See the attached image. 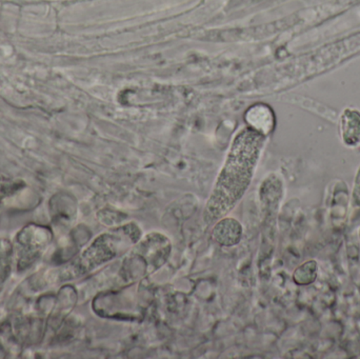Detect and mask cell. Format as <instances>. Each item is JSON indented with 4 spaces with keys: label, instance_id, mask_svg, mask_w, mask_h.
I'll return each instance as SVG.
<instances>
[{
    "label": "cell",
    "instance_id": "3",
    "mask_svg": "<svg viewBox=\"0 0 360 359\" xmlns=\"http://www.w3.org/2000/svg\"><path fill=\"white\" fill-rule=\"evenodd\" d=\"M212 238L219 246L233 247L239 244L243 237V227L234 218H224L214 223Z\"/></svg>",
    "mask_w": 360,
    "mask_h": 359
},
{
    "label": "cell",
    "instance_id": "6",
    "mask_svg": "<svg viewBox=\"0 0 360 359\" xmlns=\"http://www.w3.org/2000/svg\"><path fill=\"white\" fill-rule=\"evenodd\" d=\"M315 275H316V265L313 261H309L297 269L294 274V280L300 285L310 284L315 280Z\"/></svg>",
    "mask_w": 360,
    "mask_h": 359
},
{
    "label": "cell",
    "instance_id": "4",
    "mask_svg": "<svg viewBox=\"0 0 360 359\" xmlns=\"http://www.w3.org/2000/svg\"><path fill=\"white\" fill-rule=\"evenodd\" d=\"M248 126L264 135H269L274 129V113L269 105L257 103L245 112Z\"/></svg>",
    "mask_w": 360,
    "mask_h": 359
},
{
    "label": "cell",
    "instance_id": "2",
    "mask_svg": "<svg viewBox=\"0 0 360 359\" xmlns=\"http://www.w3.org/2000/svg\"><path fill=\"white\" fill-rule=\"evenodd\" d=\"M139 228H131L130 231L126 234L133 233L137 231ZM120 229L115 230L112 233L103 234L101 237L95 240L92 246L89 247L79 259V271H90L94 267L101 263H107L110 259H114L118 254V249L120 247H126L128 244L124 236L118 234Z\"/></svg>",
    "mask_w": 360,
    "mask_h": 359
},
{
    "label": "cell",
    "instance_id": "5",
    "mask_svg": "<svg viewBox=\"0 0 360 359\" xmlns=\"http://www.w3.org/2000/svg\"><path fill=\"white\" fill-rule=\"evenodd\" d=\"M342 135L344 143L355 147L360 141V113L356 110H346L342 116Z\"/></svg>",
    "mask_w": 360,
    "mask_h": 359
},
{
    "label": "cell",
    "instance_id": "1",
    "mask_svg": "<svg viewBox=\"0 0 360 359\" xmlns=\"http://www.w3.org/2000/svg\"><path fill=\"white\" fill-rule=\"evenodd\" d=\"M266 137L249 126L236 133L205 204L203 211L205 225H214L226 217L247 193L262 156Z\"/></svg>",
    "mask_w": 360,
    "mask_h": 359
}]
</instances>
